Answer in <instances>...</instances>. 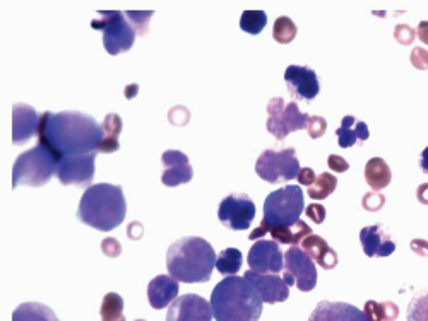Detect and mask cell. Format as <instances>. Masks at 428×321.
<instances>
[{"label": "cell", "instance_id": "2", "mask_svg": "<svg viewBox=\"0 0 428 321\" xmlns=\"http://www.w3.org/2000/svg\"><path fill=\"white\" fill-rule=\"evenodd\" d=\"M216 258L214 248L204 237H180L167 251L168 274L178 282L202 284L211 279Z\"/></svg>", "mask_w": 428, "mask_h": 321}, {"label": "cell", "instance_id": "10", "mask_svg": "<svg viewBox=\"0 0 428 321\" xmlns=\"http://www.w3.org/2000/svg\"><path fill=\"white\" fill-rule=\"evenodd\" d=\"M283 281L286 285L296 284L302 292H310L317 285V268L312 258L298 246H292L285 253Z\"/></svg>", "mask_w": 428, "mask_h": 321}, {"label": "cell", "instance_id": "22", "mask_svg": "<svg viewBox=\"0 0 428 321\" xmlns=\"http://www.w3.org/2000/svg\"><path fill=\"white\" fill-rule=\"evenodd\" d=\"M178 291V281L171 275H158L147 285V301L153 309H163L177 299Z\"/></svg>", "mask_w": 428, "mask_h": 321}, {"label": "cell", "instance_id": "49", "mask_svg": "<svg viewBox=\"0 0 428 321\" xmlns=\"http://www.w3.org/2000/svg\"><path fill=\"white\" fill-rule=\"evenodd\" d=\"M136 321H144V320H136Z\"/></svg>", "mask_w": 428, "mask_h": 321}, {"label": "cell", "instance_id": "3", "mask_svg": "<svg viewBox=\"0 0 428 321\" xmlns=\"http://www.w3.org/2000/svg\"><path fill=\"white\" fill-rule=\"evenodd\" d=\"M211 308L216 321H259L262 299L247 279L231 275L214 287Z\"/></svg>", "mask_w": 428, "mask_h": 321}, {"label": "cell", "instance_id": "25", "mask_svg": "<svg viewBox=\"0 0 428 321\" xmlns=\"http://www.w3.org/2000/svg\"><path fill=\"white\" fill-rule=\"evenodd\" d=\"M122 132V120L117 113H108L102 123V142H99L98 153L112 154L119 151V136Z\"/></svg>", "mask_w": 428, "mask_h": 321}, {"label": "cell", "instance_id": "34", "mask_svg": "<svg viewBox=\"0 0 428 321\" xmlns=\"http://www.w3.org/2000/svg\"><path fill=\"white\" fill-rule=\"evenodd\" d=\"M406 318H408V321H428V289L420 291L412 299Z\"/></svg>", "mask_w": 428, "mask_h": 321}, {"label": "cell", "instance_id": "5", "mask_svg": "<svg viewBox=\"0 0 428 321\" xmlns=\"http://www.w3.org/2000/svg\"><path fill=\"white\" fill-rule=\"evenodd\" d=\"M58 159L40 146L21 154L12 166V188L17 186H43L57 175Z\"/></svg>", "mask_w": 428, "mask_h": 321}, {"label": "cell", "instance_id": "6", "mask_svg": "<svg viewBox=\"0 0 428 321\" xmlns=\"http://www.w3.org/2000/svg\"><path fill=\"white\" fill-rule=\"evenodd\" d=\"M303 192L300 186H283L269 193L262 207V224L268 227L293 226L300 220L303 212Z\"/></svg>", "mask_w": 428, "mask_h": 321}, {"label": "cell", "instance_id": "14", "mask_svg": "<svg viewBox=\"0 0 428 321\" xmlns=\"http://www.w3.org/2000/svg\"><path fill=\"white\" fill-rule=\"evenodd\" d=\"M213 316L211 303L198 294H184L170 305L167 321H211Z\"/></svg>", "mask_w": 428, "mask_h": 321}, {"label": "cell", "instance_id": "29", "mask_svg": "<svg viewBox=\"0 0 428 321\" xmlns=\"http://www.w3.org/2000/svg\"><path fill=\"white\" fill-rule=\"evenodd\" d=\"M364 313L368 321H394L399 315V308L391 301H367Z\"/></svg>", "mask_w": 428, "mask_h": 321}, {"label": "cell", "instance_id": "37", "mask_svg": "<svg viewBox=\"0 0 428 321\" xmlns=\"http://www.w3.org/2000/svg\"><path fill=\"white\" fill-rule=\"evenodd\" d=\"M394 38L401 44H412L416 38V31L408 24H398L394 29Z\"/></svg>", "mask_w": 428, "mask_h": 321}, {"label": "cell", "instance_id": "12", "mask_svg": "<svg viewBox=\"0 0 428 321\" xmlns=\"http://www.w3.org/2000/svg\"><path fill=\"white\" fill-rule=\"evenodd\" d=\"M248 268L257 274H279L285 268V255L274 240H257L248 251Z\"/></svg>", "mask_w": 428, "mask_h": 321}, {"label": "cell", "instance_id": "38", "mask_svg": "<svg viewBox=\"0 0 428 321\" xmlns=\"http://www.w3.org/2000/svg\"><path fill=\"white\" fill-rule=\"evenodd\" d=\"M327 129V123L322 116H310L309 118V125H307V130H309V136L312 139H319V137L324 136Z\"/></svg>", "mask_w": 428, "mask_h": 321}, {"label": "cell", "instance_id": "31", "mask_svg": "<svg viewBox=\"0 0 428 321\" xmlns=\"http://www.w3.org/2000/svg\"><path fill=\"white\" fill-rule=\"evenodd\" d=\"M337 186V178L333 172H320L316 178L312 186H309L307 193H309L310 198L313 200H324L331 195V193L336 190Z\"/></svg>", "mask_w": 428, "mask_h": 321}, {"label": "cell", "instance_id": "45", "mask_svg": "<svg viewBox=\"0 0 428 321\" xmlns=\"http://www.w3.org/2000/svg\"><path fill=\"white\" fill-rule=\"evenodd\" d=\"M416 36L420 38V41H422V43L428 44V21H422V23L418 24V29H416Z\"/></svg>", "mask_w": 428, "mask_h": 321}, {"label": "cell", "instance_id": "46", "mask_svg": "<svg viewBox=\"0 0 428 321\" xmlns=\"http://www.w3.org/2000/svg\"><path fill=\"white\" fill-rule=\"evenodd\" d=\"M416 198L423 205H428V183H423V185L418 186V190H416Z\"/></svg>", "mask_w": 428, "mask_h": 321}, {"label": "cell", "instance_id": "44", "mask_svg": "<svg viewBox=\"0 0 428 321\" xmlns=\"http://www.w3.org/2000/svg\"><path fill=\"white\" fill-rule=\"evenodd\" d=\"M409 246H412V250L415 251L416 255H420V257H428V241H425V240H413Z\"/></svg>", "mask_w": 428, "mask_h": 321}, {"label": "cell", "instance_id": "8", "mask_svg": "<svg viewBox=\"0 0 428 321\" xmlns=\"http://www.w3.org/2000/svg\"><path fill=\"white\" fill-rule=\"evenodd\" d=\"M300 162L296 159V151L293 147L274 151L268 149L259 156L255 162V172L261 179L278 185V183L295 179L300 172Z\"/></svg>", "mask_w": 428, "mask_h": 321}, {"label": "cell", "instance_id": "36", "mask_svg": "<svg viewBox=\"0 0 428 321\" xmlns=\"http://www.w3.org/2000/svg\"><path fill=\"white\" fill-rule=\"evenodd\" d=\"M384 203H385L384 195H381L379 192H368L367 195L364 196V200H361V205H364V209L368 210V212H375V210L382 209Z\"/></svg>", "mask_w": 428, "mask_h": 321}, {"label": "cell", "instance_id": "7", "mask_svg": "<svg viewBox=\"0 0 428 321\" xmlns=\"http://www.w3.org/2000/svg\"><path fill=\"white\" fill-rule=\"evenodd\" d=\"M96 19L91 21L93 29L103 33V44L110 55L129 51L136 40V29L122 10H98Z\"/></svg>", "mask_w": 428, "mask_h": 321}, {"label": "cell", "instance_id": "17", "mask_svg": "<svg viewBox=\"0 0 428 321\" xmlns=\"http://www.w3.org/2000/svg\"><path fill=\"white\" fill-rule=\"evenodd\" d=\"M161 162L165 166V171L161 175V181L165 186L174 188V186L189 183L194 178V169L189 162L187 154H184L182 151H165Z\"/></svg>", "mask_w": 428, "mask_h": 321}, {"label": "cell", "instance_id": "9", "mask_svg": "<svg viewBox=\"0 0 428 321\" xmlns=\"http://www.w3.org/2000/svg\"><path fill=\"white\" fill-rule=\"evenodd\" d=\"M268 132L278 140H285L289 133L307 129L310 116L300 112L296 103L286 105L283 98H272L268 105Z\"/></svg>", "mask_w": 428, "mask_h": 321}, {"label": "cell", "instance_id": "20", "mask_svg": "<svg viewBox=\"0 0 428 321\" xmlns=\"http://www.w3.org/2000/svg\"><path fill=\"white\" fill-rule=\"evenodd\" d=\"M265 234H271L272 240L279 241L281 244H296L312 234V227H309V224H305V220H298V222L293 224V226H283V227H268L265 224L261 222L259 227H255L250 233V240L252 241L262 240Z\"/></svg>", "mask_w": 428, "mask_h": 321}, {"label": "cell", "instance_id": "4", "mask_svg": "<svg viewBox=\"0 0 428 321\" xmlns=\"http://www.w3.org/2000/svg\"><path fill=\"white\" fill-rule=\"evenodd\" d=\"M127 202L122 186L98 183L86 188L78 209V219L98 231H112L123 222Z\"/></svg>", "mask_w": 428, "mask_h": 321}, {"label": "cell", "instance_id": "48", "mask_svg": "<svg viewBox=\"0 0 428 321\" xmlns=\"http://www.w3.org/2000/svg\"><path fill=\"white\" fill-rule=\"evenodd\" d=\"M137 89H139V86L137 84H132V86H127L126 88V98H134V96L137 94Z\"/></svg>", "mask_w": 428, "mask_h": 321}, {"label": "cell", "instance_id": "47", "mask_svg": "<svg viewBox=\"0 0 428 321\" xmlns=\"http://www.w3.org/2000/svg\"><path fill=\"white\" fill-rule=\"evenodd\" d=\"M420 166H422V171L428 175V147L422 153V161H420Z\"/></svg>", "mask_w": 428, "mask_h": 321}, {"label": "cell", "instance_id": "15", "mask_svg": "<svg viewBox=\"0 0 428 321\" xmlns=\"http://www.w3.org/2000/svg\"><path fill=\"white\" fill-rule=\"evenodd\" d=\"M285 81L289 94L295 99L312 101L320 91V82L316 72L302 65H289L285 72Z\"/></svg>", "mask_w": 428, "mask_h": 321}, {"label": "cell", "instance_id": "35", "mask_svg": "<svg viewBox=\"0 0 428 321\" xmlns=\"http://www.w3.org/2000/svg\"><path fill=\"white\" fill-rule=\"evenodd\" d=\"M126 16L129 23L132 24L134 29H136V33L144 36L147 33V23L154 16V10H127Z\"/></svg>", "mask_w": 428, "mask_h": 321}, {"label": "cell", "instance_id": "23", "mask_svg": "<svg viewBox=\"0 0 428 321\" xmlns=\"http://www.w3.org/2000/svg\"><path fill=\"white\" fill-rule=\"evenodd\" d=\"M302 250L305 251L319 267L326 268V270L336 268L337 261H340L337 253L327 244V241L324 240V237L316 236V234H310V236H307L305 240L302 241Z\"/></svg>", "mask_w": 428, "mask_h": 321}, {"label": "cell", "instance_id": "32", "mask_svg": "<svg viewBox=\"0 0 428 321\" xmlns=\"http://www.w3.org/2000/svg\"><path fill=\"white\" fill-rule=\"evenodd\" d=\"M268 24V14L264 10H243L240 17L241 31L248 34H259Z\"/></svg>", "mask_w": 428, "mask_h": 321}, {"label": "cell", "instance_id": "43", "mask_svg": "<svg viewBox=\"0 0 428 321\" xmlns=\"http://www.w3.org/2000/svg\"><path fill=\"white\" fill-rule=\"evenodd\" d=\"M316 172H313L312 168H302L300 169L298 176H296V179H298L300 185H305V186H312L313 181H316Z\"/></svg>", "mask_w": 428, "mask_h": 321}, {"label": "cell", "instance_id": "21", "mask_svg": "<svg viewBox=\"0 0 428 321\" xmlns=\"http://www.w3.org/2000/svg\"><path fill=\"white\" fill-rule=\"evenodd\" d=\"M309 321H368L367 315L348 303L320 301Z\"/></svg>", "mask_w": 428, "mask_h": 321}, {"label": "cell", "instance_id": "16", "mask_svg": "<svg viewBox=\"0 0 428 321\" xmlns=\"http://www.w3.org/2000/svg\"><path fill=\"white\" fill-rule=\"evenodd\" d=\"M243 277L257 289L262 303L276 305V303H285L289 298V287L278 274H257L247 270Z\"/></svg>", "mask_w": 428, "mask_h": 321}, {"label": "cell", "instance_id": "24", "mask_svg": "<svg viewBox=\"0 0 428 321\" xmlns=\"http://www.w3.org/2000/svg\"><path fill=\"white\" fill-rule=\"evenodd\" d=\"M336 133H337V142H340V147H343V149H348V147L355 146L357 140L365 142V140L370 137L367 123L357 122V118L351 115H346L343 120H341V127L336 130Z\"/></svg>", "mask_w": 428, "mask_h": 321}, {"label": "cell", "instance_id": "42", "mask_svg": "<svg viewBox=\"0 0 428 321\" xmlns=\"http://www.w3.org/2000/svg\"><path fill=\"white\" fill-rule=\"evenodd\" d=\"M327 166H329L334 172H344L350 169V162L343 159L341 156H336V154H331V156L327 157Z\"/></svg>", "mask_w": 428, "mask_h": 321}, {"label": "cell", "instance_id": "11", "mask_svg": "<svg viewBox=\"0 0 428 321\" xmlns=\"http://www.w3.org/2000/svg\"><path fill=\"white\" fill-rule=\"evenodd\" d=\"M255 217V203L245 193H233L221 200L217 219L231 231H245Z\"/></svg>", "mask_w": 428, "mask_h": 321}, {"label": "cell", "instance_id": "18", "mask_svg": "<svg viewBox=\"0 0 428 321\" xmlns=\"http://www.w3.org/2000/svg\"><path fill=\"white\" fill-rule=\"evenodd\" d=\"M40 118L41 115H38L34 108L24 103H16L12 106V144L21 146L31 137L38 136Z\"/></svg>", "mask_w": 428, "mask_h": 321}, {"label": "cell", "instance_id": "26", "mask_svg": "<svg viewBox=\"0 0 428 321\" xmlns=\"http://www.w3.org/2000/svg\"><path fill=\"white\" fill-rule=\"evenodd\" d=\"M365 179H367L368 186H372V192H379L391 183V168L382 157H372L365 166Z\"/></svg>", "mask_w": 428, "mask_h": 321}, {"label": "cell", "instance_id": "19", "mask_svg": "<svg viewBox=\"0 0 428 321\" xmlns=\"http://www.w3.org/2000/svg\"><path fill=\"white\" fill-rule=\"evenodd\" d=\"M360 241L364 251L367 257L370 258H381L389 257L396 251L394 241L391 240L388 231L384 229L382 224H374V226H367L360 231Z\"/></svg>", "mask_w": 428, "mask_h": 321}, {"label": "cell", "instance_id": "30", "mask_svg": "<svg viewBox=\"0 0 428 321\" xmlns=\"http://www.w3.org/2000/svg\"><path fill=\"white\" fill-rule=\"evenodd\" d=\"M99 316H102V321H126L122 296L117 292H108L102 301Z\"/></svg>", "mask_w": 428, "mask_h": 321}, {"label": "cell", "instance_id": "1", "mask_svg": "<svg viewBox=\"0 0 428 321\" xmlns=\"http://www.w3.org/2000/svg\"><path fill=\"white\" fill-rule=\"evenodd\" d=\"M102 125L81 112H45L40 118L38 144L47 147L58 161L71 156L98 153Z\"/></svg>", "mask_w": 428, "mask_h": 321}, {"label": "cell", "instance_id": "40", "mask_svg": "<svg viewBox=\"0 0 428 321\" xmlns=\"http://www.w3.org/2000/svg\"><path fill=\"white\" fill-rule=\"evenodd\" d=\"M305 214L316 224H322L326 220V207L320 205V203H310L305 209Z\"/></svg>", "mask_w": 428, "mask_h": 321}, {"label": "cell", "instance_id": "27", "mask_svg": "<svg viewBox=\"0 0 428 321\" xmlns=\"http://www.w3.org/2000/svg\"><path fill=\"white\" fill-rule=\"evenodd\" d=\"M12 321H60L55 313L41 303H23L12 313Z\"/></svg>", "mask_w": 428, "mask_h": 321}, {"label": "cell", "instance_id": "13", "mask_svg": "<svg viewBox=\"0 0 428 321\" xmlns=\"http://www.w3.org/2000/svg\"><path fill=\"white\" fill-rule=\"evenodd\" d=\"M95 159L96 154L64 157L57 164V178L65 186L72 185L79 188H86V186L89 188L95 178Z\"/></svg>", "mask_w": 428, "mask_h": 321}, {"label": "cell", "instance_id": "39", "mask_svg": "<svg viewBox=\"0 0 428 321\" xmlns=\"http://www.w3.org/2000/svg\"><path fill=\"white\" fill-rule=\"evenodd\" d=\"M412 64L418 70H427L428 68V51L422 47H415L412 51Z\"/></svg>", "mask_w": 428, "mask_h": 321}, {"label": "cell", "instance_id": "28", "mask_svg": "<svg viewBox=\"0 0 428 321\" xmlns=\"http://www.w3.org/2000/svg\"><path fill=\"white\" fill-rule=\"evenodd\" d=\"M243 264V257H241V251L237 248H226V250L221 251L216 258V268L221 275H237V272L241 268Z\"/></svg>", "mask_w": 428, "mask_h": 321}, {"label": "cell", "instance_id": "33", "mask_svg": "<svg viewBox=\"0 0 428 321\" xmlns=\"http://www.w3.org/2000/svg\"><path fill=\"white\" fill-rule=\"evenodd\" d=\"M296 24L293 23L289 17L281 16L274 21V27H272V38H274L278 43L288 44L295 40L296 36Z\"/></svg>", "mask_w": 428, "mask_h": 321}, {"label": "cell", "instance_id": "41", "mask_svg": "<svg viewBox=\"0 0 428 321\" xmlns=\"http://www.w3.org/2000/svg\"><path fill=\"white\" fill-rule=\"evenodd\" d=\"M102 250H103V253L106 255V257L115 258V257H119L120 251H122V248H120L119 241H117L115 237H106V240H103Z\"/></svg>", "mask_w": 428, "mask_h": 321}]
</instances>
